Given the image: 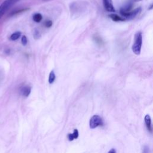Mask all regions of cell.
Wrapping results in <instances>:
<instances>
[{
  "label": "cell",
  "mask_w": 153,
  "mask_h": 153,
  "mask_svg": "<svg viewBox=\"0 0 153 153\" xmlns=\"http://www.w3.org/2000/svg\"><path fill=\"white\" fill-rule=\"evenodd\" d=\"M142 45V33L141 32H137L134 35V42L131 47L132 51L136 55H139L141 52Z\"/></svg>",
  "instance_id": "obj_1"
},
{
  "label": "cell",
  "mask_w": 153,
  "mask_h": 153,
  "mask_svg": "<svg viewBox=\"0 0 153 153\" xmlns=\"http://www.w3.org/2000/svg\"><path fill=\"white\" fill-rule=\"evenodd\" d=\"M140 11H141V8L138 7L133 11L126 10L125 9H121L120 13L124 19H131L134 18L138 14L140 13Z\"/></svg>",
  "instance_id": "obj_2"
},
{
  "label": "cell",
  "mask_w": 153,
  "mask_h": 153,
  "mask_svg": "<svg viewBox=\"0 0 153 153\" xmlns=\"http://www.w3.org/2000/svg\"><path fill=\"white\" fill-rule=\"evenodd\" d=\"M103 121L102 118L98 115H93L89 121V126L91 129L97 128L99 126H103Z\"/></svg>",
  "instance_id": "obj_3"
},
{
  "label": "cell",
  "mask_w": 153,
  "mask_h": 153,
  "mask_svg": "<svg viewBox=\"0 0 153 153\" xmlns=\"http://www.w3.org/2000/svg\"><path fill=\"white\" fill-rule=\"evenodd\" d=\"M14 5L12 0H5L0 5V19L4 16L7 10L11 7Z\"/></svg>",
  "instance_id": "obj_4"
},
{
  "label": "cell",
  "mask_w": 153,
  "mask_h": 153,
  "mask_svg": "<svg viewBox=\"0 0 153 153\" xmlns=\"http://www.w3.org/2000/svg\"><path fill=\"white\" fill-rule=\"evenodd\" d=\"M105 9L108 12H115V10L113 5L112 0H102Z\"/></svg>",
  "instance_id": "obj_5"
},
{
  "label": "cell",
  "mask_w": 153,
  "mask_h": 153,
  "mask_svg": "<svg viewBox=\"0 0 153 153\" xmlns=\"http://www.w3.org/2000/svg\"><path fill=\"white\" fill-rule=\"evenodd\" d=\"M144 121H145V123L148 131H149L151 133H152V125H151V117L149 115H146L144 118Z\"/></svg>",
  "instance_id": "obj_6"
},
{
  "label": "cell",
  "mask_w": 153,
  "mask_h": 153,
  "mask_svg": "<svg viewBox=\"0 0 153 153\" xmlns=\"http://www.w3.org/2000/svg\"><path fill=\"white\" fill-rule=\"evenodd\" d=\"M20 92H21V94L23 96H24L25 97H27L29 96V94L31 92V87L30 86H28V85L24 86L21 88Z\"/></svg>",
  "instance_id": "obj_7"
},
{
  "label": "cell",
  "mask_w": 153,
  "mask_h": 153,
  "mask_svg": "<svg viewBox=\"0 0 153 153\" xmlns=\"http://www.w3.org/2000/svg\"><path fill=\"white\" fill-rule=\"evenodd\" d=\"M79 132L77 129H74V132L72 133H69L68 134V138L69 141H72L74 139H76L78 137Z\"/></svg>",
  "instance_id": "obj_8"
},
{
  "label": "cell",
  "mask_w": 153,
  "mask_h": 153,
  "mask_svg": "<svg viewBox=\"0 0 153 153\" xmlns=\"http://www.w3.org/2000/svg\"><path fill=\"white\" fill-rule=\"evenodd\" d=\"M109 17L114 21V22H123L126 19H124L123 17H120L118 15L114 14V13H111L109 15Z\"/></svg>",
  "instance_id": "obj_9"
},
{
  "label": "cell",
  "mask_w": 153,
  "mask_h": 153,
  "mask_svg": "<svg viewBox=\"0 0 153 153\" xmlns=\"http://www.w3.org/2000/svg\"><path fill=\"white\" fill-rule=\"evenodd\" d=\"M33 20L36 23H39L42 19V16L40 13H35L33 16Z\"/></svg>",
  "instance_id": "obj_10"
},
{
  "label": "cell",
  "mask_w": 153,
  "mask_h": 153,
  "mask_svg": "<svg viewBox=\"0 0 153 153\" xmlns=\"http://www.w3.org/2000/svg\"><path fill=\"white\" fill-rule=\"evenodd\" d=\"M56 79V75L55 73L53 71H51L49 74V76H48V82L49 84H51L54 82V81H55Z\"/></svg>",
  "instance_id": "obj_11"
},
{
  "label": "cell",
  "mask_w": 153,
  "mask_h": 153,
  "mask_svg": "<svg viewBox=\"0 0 153 153\" xmlns=\"http://www.w3.org/2000/svg\"><path fill=\"white\" fill-rule=\"evenodd\" d=\"M21 36V32H16L14 33H13L11 36H10V39L12 41H16L17 39H18L20 36Z\"/></svg>",
  "instance_id": "obj_12"
},
{
  "label": "cell",
  "mask_w": 153,
  "mask_h": 153,
  "mask_svg": "<svg viewBox=\"0 0 153 153\" xmlns=\"http://www.w3.org/2000/svg\"><path fill=\"white\" fill-rule=\"evenodd\" d=\"M41 36V33L39 32V31L38 29H35L34 32H33V37L35 39H37L38 38H39Z\"/></svg>",
  "instance_id": "obj_13"
},
{
  "label": "cell",
  "mask_w": 153,
  "mask_h": 153,
  "mask_svg": "<svg viewBox=\"0 0 153 153\" xmlns=\"http://www.w3.org/2000/svg\"><path fill=\"white\" fill-rule=\"evenodd\" d=\"M21 42H22V44L23 45H26L27 44V37L25 35L22 36V39H21Z\"/></svg>",
  "instance_id": "obj_14"
},
{
  "label": "cell",
  "mask_w": 153,
  "mask_h": 153,
  "mask_svg": "<svg viewBox=\"0 0 153 153\" xmlns=\"http://www.w3.org/2000/svg\"><path fill=\"white\" fill-rule=\"evenodd\" d=\"M53 25V22L51 20H47L45 22V26L46 27H50Z\"/></svg>",
  "instance_id": "obj_15"
},
{
  "label": "cell",
  "mask_w": 153,
  "mask_h": 153,
  "mask_svg": "<svg viewBox=\"0 0 153 153\" xmlns=\"http://www.w3.org/2000/svg\"><path fill=\"white\" fill-rule=\"evenodd\" d=\"M142 153H149V147L148 146L145 145L143 147Z\"/></svg>",
  "instance_id": "obj_16"
},
{
  "label": "cell",
  "mask_w": 153,
  "mask_h": 153,
  "mask_svg": "<svg viewBox=\"0 0 153 153\" xmlns=\"http://www.w3.org/2000/svg\"><path fill=\"white\" fill-rule=\"evenodd\" d=\"M108 153H117V152H116L115 149H114V148H112V149H111L108 151Z\"/></svg>",
  "instance_id": "obj_17"
},
{
  "label": "cell",
  "mask_w": 153,
  "mask_h": 153,
  "mask_svg": "<svg viewBox=\"0 0 153 153\" xmlns=\"http://www.w3.org/2000/svg\"><path fill=\"white\" fill-rule=\"evenodd\" d=\"M136 1H142V0H135Z\"/></svg>",
  "instance_id": "obj_18"
},
{
  "label": "cell",
  "mask_w": 153,
  "mask_h": 153,
  "mask_svg": "<svg viewBox=\"0 0 153 153\" xmlns=\"http://www.w3.org/2000/svg\"><path fill=\"white\" fill-rule=\"evenodd\" d=\"M43 1H47V0H43Z\"/></svg>",
  "instance_id": "obj_19"
}]
</instances>
